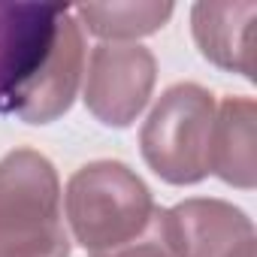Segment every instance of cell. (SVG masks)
<instances>
[{
  "instance_id": "1",
  "label": "cell",
  "mask_w": 257,
  "mask_h": 257,
  "mask_svg": "<svg viewBox=\"0 0 257 257\" xmlns=\"http://www.w3.org/2000/svg\"><path fill=\"white\" fill-rule=\"evenodd\" d=\"M85 34L67 4L0 0V115L52 124L76 100Z\"/></svg>"
},
{
  "instance_id": "2",
  "label": "cell",
  "mask_w": 257,
  "mask_h": 257,
  "mask_svg": "<svg viewBox=\"0 0 257 257\" xmlns=\"http://www.w3.org/2000/svg\"><path fill=\"white\" fill-rule=\"evenodd\" d=\"M0 257H70L58 170L34 149L0 158Z\"/></svg>"
},
{
  "instance_id": "3",
  "label": "cell",
  "mask_w": 257,
  "mask_h": 257,
  "mask_svg": "<svg viewBox=\"0 0 257 257\" xmlns=\"http://www.w3.org/2000/svg\"><path fill=\"white\" fill-rule=\"evenodd\" d=\"M64 209L73 239L94 257L137 239L158 206L149 185L127 164L94 161L70 176Z\"/></svg>"
},
{
  "instance_id": "4",
  "label": "cell",
  "mask_w": 257,
  "mask_h": 257,
  "mask_svg": "<svg viewBox=\"0 0 257 257\" xmlns=\"http://www.w3.org/2000/svg\"><path fill=\"white\" fill-rule=\"evenodd\" d=\"M215 109L212 91L194 82H179L161 94L140 131L143 161L158 179L197 185L209 176Z\"/></svg>"
},
{
  "instance_id": "5",
  "label": "cell",
  "mask_w": 257,
  "mask_h": 257,
  "mask_svg": "<svg viewBox=\"0 0 257 257\" xmlns=\"http://www.w3.org/2000/svg\"><path fill=\"white\" fill-rule=\"evenodd\" d=\"M158 82V61L152 49L137 43H100L88 58L82 100L88 112L106 127H131Z\"/></svg>"
},
{
  "instance_id": "6",
  "label": "cell",
  "mask_w": 257,
  "mask_h": 257,
  "mask_svg": "<svg viewBox=\"0 0 257 257\" xmlns=\"http://www.w3.org/2000/svg\"><path fill=\"white\" fill-rule=\"evenodd\" d=\"M167 212L176 257H254V224L239 206L191 197Z\"/></svg>"
},
{
  "instance_id": "7",
  "label": "cell",
  "mask_w": 257,
  "mask_h": 257,
  "mask_svg": "<svg viewBox=\"0 0 257 257\" xmlns=\"http://www.w3.org/2000/svg\"><path fill=\"white\" fill-rule=\"evenodd\" d=\"M257 19V4H194L191 31L200 55L218 70L254 79L251 31Z\"/></svg>"
},
{
  "instance_id": "8",
  "label": "cell",
  "mask_w": 257,
  "mask_h": 257,
  "mask_svg": "<svg viewBox=\"0 0 257 257\" xmlns=\"http://www.w3.org/2000/svg\"><path fill=\"white\" fill-rule=\"evenodd\" d=\"M209 173L239 191L257 185V106L251 97H224L215 109Z\"/></svg>"
},
{
  "instance_id": "9",
  "label": "cell",
  "mask_w": 257,
  "mask_h": 257,
  "mask_svg": "<svg viewBox=\"0 0 257 257\" xmlns=\"http://www.w3.org/2000/svg\"><path fill=\"white\" fill-rule=\"evenodd\" d=\"M82 31L106 40V43H127L158 34L176 13L173 4L158 0H124V4H82L73 7Z\"/></svg>"
},
{
  "instance_id": "10",
  "label": "cell",
  "mask_w": 257,
  "mask_h": 257,
  "mask_svg": "<svg viewBox=\"0 0 257 257\" xmlns=\"http://www.w3.org/2000/svg\"><path fill=\"white\" fill-rule=\"evenodd\" d=\"M94 257H176V245H173V233H170V212L158 206L149 227L137 239H131L115 251L94 254Z\"/></svg>"
}]
</instances>
